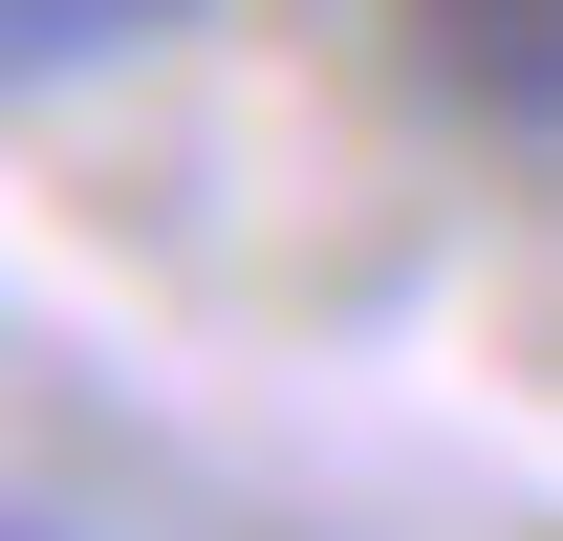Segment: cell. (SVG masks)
I'll use <instances>...</instances> for the list:
<instances>
[{"label": "cell", "instance_id": "cell-1", "mask_svg": "<svg viewBox=\"0 0 563 541\" xmlns=\"http://www.w3.org/2000/svg\"><path fill=\"white\" fill-rule=\"evenodd\" d=\"M390 66L498 152H563V0H390Z\"/></svg>", "mask_w": 563, "mask_h": 541}, {"label": "cell", "instance_id": "cell-2", "mask_svg": "<svg viewBox=\"0 0 563 541\" xmlns=\"http://www.w3.org/2000/svg\"><path fill=\"white\" fill-rule=\"evenodd\" d=\"M22 22V66H131V44H174L196 0H0Z\"/></svg>", "mask_w": 563, "mask_h": 541}, {"label": "cell", "instance_id": "cell-3", "mask_svg": "<svg viewBox=\"0 0 563 541\" xmlns=\"http://www.w3.org/2000/svg\"><path fill=\"white\" fill-rule=\"evenodd\" d=\"M22 541H66V520H22Z\"/></svg>", "mask_w": 563, "mask_h": 541}]
</instances>
